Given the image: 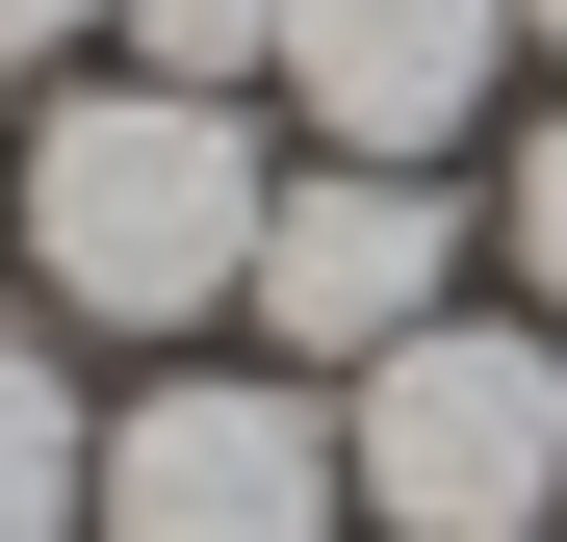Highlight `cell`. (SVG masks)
Returning a JSON list of instances; mask_svg holds the SVG:
<instances>
[{
	"instance_id": "obj_7",
	"label": "cell",
	"mask_w": 567,
	"mask_h": 542,
	"mask_svg": "<svg viewBox=\"0 0 567 542\" xmlns=\"http://www.w3.org/2000/svg\"><path fill=\"white\" fill-rule=\"evenodd\" d=\"M104 27H130V78H207V104L284 78V0H104Z\"/></svg>"
},
{
	"instance_id": "obj_5",
	"label": "cell",
	"mask_w": 567,
	"mask_h": 542,
	"mask_svg": "<svg viewBox=\"0 0 567 542\" xmlns=\"http://www.w3.org/2000/svg\"><path fill=\"white\" fill-rule=\"evenodd\" d=\"M491 78H516V0H284V104H310L336 155H464L491 130Z\"/></svg>"
},
{
	"instance_id": "obj_2",
	"label": "cell",
	"mask_w": 567,
	"mask_h": 542,
	"mask_svg": "<svg viewBox=\"0 0 567 542\" xmlns=\"http://www.w3.org/2000/svg\"><path fill=\"white\" fill-rule=\"evenodd\" d=\"M336 466L388 542H542L567 517V336L542 310H439L336 388Z\"/></svg>"
},
{
	"instance_id": "obj_6",
	"label": "cell",
	"mask_w": 567,
	"mask_h": 542,
	"mask_svg": "<svg viewBox=\"0 0 567 542\" xmlns=\"http://www.w3.org/2000/svg\"><path fill=\"white\" fill-rule=\"evenodd\" d=\"M0 542H104V413L52 336H0Z\"/></svg>"
},
{
	"instance_id": "obj_3",
	"label": "cell",
	"mask_w": 567,
	"mask_h": 542,
	"mask_svg": "<svg viewBox=\"0 0 567 542\" xmlns=\"http://www.w3.org/2000/svg\"><path fill=\"white\" fill-rule=\"evenodd\" d=\"M361 517V466H336V413L284 388H233V361H181V388H130L104 413V542H336Z\"/></svg>"
},
{
	"instance_id": "obj_9",
	"label": "cell",
	"mask_w": 567,
	"mask_h": 542,
	"mask_svg": "<svg viewBox=\"0 0 567 542\" xmlns=\"http://www.w3.org/2000/svg\"><path fill=\"white\" fill-rule=\"evenodd\" d=\"M78 27H104V0H0V78H27V52H78Z\"/></svg>"
},
{
	"instance_id": "obj_11",
	"label": "cell",
	"mask_w": 567,
	"mask_h": 542,
	"mask_svg": "<svg viewBox=\"0 0 567 542\" xmlns=\"http://www.w3.org/2000/svg\"><path fill=\"white\" fill-rule=\"evenodd\" d=\"M542 542H567V517H542Z\"/></svg>"
},
{
	"instance_id": "obj_8",
	"label": "cell",
	"mask_w": 567,
	"mask_h": 542,
	"mask_svg": "<svg viewBox=\"0 0 567 542\" xmlns=\"http://www.w3.org/2000/svg\"><path fill=\"white\" fill-rule=\"evenodd\" d=\"M516 285H542V336H567V104L516 130Z\"/></svg>"
},
{
	"instance_id": "obj_4",
	"label": "cell",
	"mask_w": 567,
	"mask_h": 542,
	"mask_svg": "<svg viewBox=\"0 0 567 542\" xmlns=\"http://www.w3.org/2000/svg\"><path fill=\"white\" fill-rule=\"evenodd\" d=\"M233 310H258V361H336V388H361L388 336L464 310V207H439L413 155H310V181L258 207V285H233Z\"/></svg>"
},
{
	"instance_id": "obj_1",
	"label": "cell",
	"mask_w": 567,
	"mask_h": 542,
	"mask_svg": "<svg viewBox=\"0 0 567 542\" xmlns=\"http://www.w3.org/2000/svg\"><path fill=\"white\" fill-rule=\"evenodd\" d=\"M258 130L207 104V78H78V104L0 155V233H27V285L52 336H207L258 285Z\"/></svg>"
},
{
	"instance_id": "obj_10",
	"label": "cell",
	"mask_w": 567,
	"mask_h": 542,
	"mask_svg": "<svg viewBox=\"0 0 567 542\" xmlns=\"http://www.w3.org/2000/svg\"><path fill=\"white\" fill-rule=\"evenodd\" d=\"M516 52H567V0H516Z\"/></svg>"
}]
</instances>
